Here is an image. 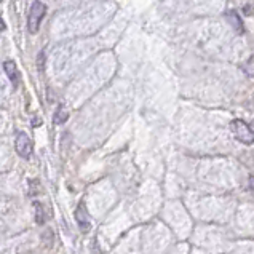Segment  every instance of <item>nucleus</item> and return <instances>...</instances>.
<instances>
[{
  "mask_svg": "<svg viewBox=\"0 0 254 254\" xmlns=\"http://www.w3.org/2000/svg\"><path fill=\"white\" fill-rule=\"evenodd\" d=\"M250 181H251V182H250V187H251V190H254V177H251Z\"/></svg>",
  "mask_w": 254,
  "mask_h": 254,
  "instance_id": "nucleus-8",
  "label": "nucleus"
},
{
  "mask_svg": "<svg viewBox=\"0 0 254 254\" xmlns=\"http://www.w3.org/2000/svg\"><path fill=\"white\" fill-rule=\"evenodd\" d=\"M230 130H232L236 141H240L241 144L251 146L254 142V131L243 122V120H234V122L230 123Z\"/></svg>",
  "mask_w": 254,
  "mask_h": 254,
  "instance_id": "nucleus-2",
  "label": "nucleus"
},
{
  "mask_svg": "<svg viewBox=\"0 0 254 254\" xmlns=\"http://www.w3.org/2000/svg\"><path fill=\"white\" fill-rule=\"evenodd\" d=\"M45 13H47V7L37 0V2L32 3L31 10H29V15H27V29L31 34H37L39 29H40V24H42V21L45 18Z\"/></svg>",
  "mask_w": 254,
  "mask_h": 254,
  "instance_id": "nucleus-1",
  "label": "nucleus"
},
{
  "mask_svg": "<svg viewBox=\"0 0 254 254\" xmlns=\"http://www.w3.org/2000/svg\"><path fill=\"white\" fill-rule=\"evenodd\" d=\"M34 208H36V222L39 224V226H42V224H45V210H43V205L37 201V203L34 205Z\"/></svg>",
  "mask_w": 254,
  "mask_h": 254,
  "instance_id": "nucleus-6",
  "label": "nucleus"
},
{
  "mask_svg": "<svg viewBox=\"0 0 254 254\" xmlns=\"http://www.w3.org/2000/svg\"><path fill=\"white\" fill-rule=\"evenodd\" d=\"M76 221H77L78 229H80V232H82V234H86L91 229L90 215H88V211H86L83 201L77 206V210H76Z\"/></svg>",
  "mask_w": 254,
  "mask_h": 254,
  "instance_id": "nucleus-4",
  "label": "nucleus"
},
{
  "mask_svg": "<svg viewBox=\"0 0 254 254\" xmlns=\"http://www.w3.org/2000/svg\"><path fill=\"white\" fill-rule=\"evenodd\" d=\"M3 69H5V72H7V76L10 78V82L13 86H18L20 85V71H18V67H16V64L13 61H7L3 64Z\"/></svg>",
  "mask_w": 254,
  "mask_h": 254,
  "instance_id": "nucleus-5",
  "label": "nucleus"
},
{
  "mask_svg": "<svg viewBox=\"0 0 254 254\" xmlns=\"http://www.w3.org/2000/svg\"><path fill=\"white\" fill-rule=\"evenodd\" d=\"M67 120V111L62 106L58 107V111L55 114V123L56 125H62Z\"/></svg>",
  "mask_w": 254,
  "mask_h": 254,
  "instance_id": "nucleus-7",
  "label": "nucleus"
},
{
  "mask_svg": "<svg viewBox=\"0 0 254 254\" xmlns=\"http://www.w3.org/2000/svg\"><path fill=\"white\" fill-rule=\"evenodd\" d=\"M15 149H16V152H18V155H21L22 158H26V160L31 158L32 151H34L31 137L24 135V133H20L18 137H16V141H15Z\"/></svg>",
  "mask_w": 254,
  "mask_h": 254,
  "instance_id": "nucleus-3",
  "label": "nucleus"
}]
</instances>
